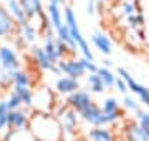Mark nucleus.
<instances>
[{"label":"nucleus","instance_id":"obj_10","mask_svg":"<svg viewBox=\"0 0 149 141\" xmlns=\"http://www.w3.org/2000/svg\"><path fill=\"white\" fill-rule=\"evenodd\" d=\"M30 63H33V66L37 70H42V71L52 70V66L55 65L50 60V57L47 55V52L43 50V47H38V45L30 47Z\"/></svg>","mask_w":149,"mask_h":141},{"label":"nucleus","instance_id":"obj_22","mask_svg":"<svg viewBox=\"0 0 149 141\" xmlns=\"http://www.w3.org/2000/svg\"><path fill=\"white\" fill-rule=\"evenodd\" d=\"M86 85L90 88V93H96V95H101V93L106 91V88L103 85L101 78L98 73H86Z\"/></svg>","mask_w":149,"mask_h":141},{"label":"nucleus","instance_id":"obj_7","mask_svg":"<svg viewBox=\"0 0 149 141\" xmlns=\"http://www.w3.org/2000/svg\"><path fill=\"white\" fill-rule=\"evenodd\" d=\"M17 28L18 25L10 15V12L7 10V7L0 5V40L13 38L17 35Z\"/></svg>","mask_w":149,"mask_h":141},{"label":"nucleus","instance_id":"obj_14","mask_svg":"<svg viewBox=\"0 0 149 141\" xmlns=\"http://www.w3.org/2000/svg\"><path fill=\"white\" fill-rule=\"evenodd\" d=\"M91 42L95 45V48L100 50V53L104 55V57H109V55L113 53V43H111V40H109V37H108L106 33L95 32L91 35Z\"/></svg>","mask_w":149,"mask_h":141},{"label":"nucleus","instance_id":"obj_37","mask_svg":"<svg viewBox=\"0 0 149 141\" xmlns=\"http://www.w3.org/2000/svg\"><path fill=\"white\" fill-rule=\"evenodd\" d=\"M101 2H104V3H106V2H111V0H101Z\"/></svg>","mask_w":149,"mask_h":141},{"label":"nucleus","instance_id":"obj_8","mask_svg":"<svg viewBox=\"0 0 149 141\" xmlns=\"http://www.w3.org/2000/svg\"><path fill=\"white\" fill-rule=\"evenodd\" d=\"M121 138H123V141H149L146 131L141 128V125H139L136 119L124 121L123 131H121Z\"/></svg>","mask_w":149,"mask_h":141},{"label":"nucleus","instance_id":"obj_35","mask_svg":"<svg viewBox=\"0 0 149 141\" xmlns=\"http://www.w3.org/2000/svg\"><path fill=\"white\" fill-rule=\"evenodd\" d=\"M101 63H103L101 66H106V68H111V66H113V63H111V60H109V58H103Z\"/></svg>","mask_w":149,"mask_h":141},{"label":"nucleus","instance_id":"obj_15","mask_svg":"<svg viewBox=\"0 0 149 141\" xmlns=\"http://www.w3.org/2000/svg\"><path fill=\"white\" fill-rule=\"evenodd\" d=\"M47 15L48 20H50V25L55 28H58L61 23H63V12H61V5L60 3H55V2H48L47 5Z\"/></svg>","mask_w":149,"mask_h":141},{"label":"nucleus","instance_id":"obj_36","mask_svg":"<svg viewBox=\"0 0 149 141\" xmlns=\"http://www.w3.org/2000/svg\"><path fill=\"white\" fill-rule=\"evenodd\" d=\"M108 141H119V140H118V138H116V135H114V136L111 138V140H108Z\"/></svg>","mask_w":149,"mask_h":141},{"label":"nucleus","instance_id":"obj_21","mask_svg":"<svg viewBox=\"0 0 149 141\" xmlns=\"http://www.w3.org/2000/svg\"><path fill=\"white\" fill-rule=\"evenodd\" d=\"M55 37L58 38V40H61L63 43H66L70 48L73 50V52H76V50H78V47H76V42L73 40V37H71V33H70L68 27L65 25V22L61 23L58 28H55Z\"/></svg>","mask_w":149,"mask_h":141},{"label":"nucleus","instance_id":"obj_26","mask_svg":"<svg viewBox=\"0 0 149 141\" xmlns=\"http://www.w3.org/2000/svg\"><path fill=\"white\" fill-rule=\"evenodd\" d=\"M12 76L13 75L0 63V90H8V88H12Z\"/></svg>","mask_w":149,"mask_h":141},{"label":"nucleus","instance_id":"obj_29","mask_svg":"<svg viewBox=\"0 0 149 141\" xmlns=\"http://www.w3.org/2000/svg\"><path fill=\"white\" fill-rule=\"evenodd\" d=\"M7 105H8V108H10V110L23 108L20 96H18V95H17L15 91H12V90H10V93H8V96H7Z\"/></svg>","mask_w":149,"mask_h":141},{"label":"nucleus","instance_id":"obj_18","mask_svg":"<svg viewBox=\"0 0 149 141\" xmlns=\"http://www.w3.org/2000/svg\"><path fill=\"white\" fill-rule=\"evenodd\" d=\"M10 90L15 91L20 96L23 108L33 110V90H32V87H12Z\"/></svg>","mask_w":149,"mask_h":141},{"label":"nucleus","instance_id":"obj_28","mask_svg":"<svg viewBox=\"0 0 149 141\" xmlns=\"http://www.w3.org/2000/svg\"><path fill=\"white\" fill-rule=\"evenodd\" d=\"M136 121L141 125V128L146 131V135H148V138H149V111H144V110L138 111V113H136Z\"/></svg>","mask_w":149,"mask_h":141},{"label":"nucleus","instance_id":"obj_4","mask_svg":"<svg viewBox=\"0 0 149 141\" xmlns=\"http://www.w3.org/2000/svg\"><path fill=\"white\" fill-rule=\"evenodd\" d=\"M0 63L10 71L12 75L22 68V60L17 53V48L8 43H0Z\"/></svg>","mask_w":149,"mask_h":141},{"label":"nucleus","instance_id":"obj_24","mask_svg":"<svg viewBox=\"0 0 149 141\" xmlns=\"http://www.w3.org/2000/svg\"><path fill=\"white\" fill-rule=\"evenodd\" d=\"M8 113H10V108L7 105V100L0 98V135L8 128Z\"/></svg>","mask_w":149,"mask_h":141},{"label":"nucleus","instance_id":"obj_2","mask_svg":"<svg viewBox=\"0 0 149 141\" xmlns=\"http://www.w3.org/2000/svg\"><path fill=\"white\" fill-rule=\"evenodd\" d=\"M63 22H65V25L68 27L73 40L76 42V47H78V50L81 52V55H83L85 58H88V60H95V55H93V52L90 50V45H88L86 38L83 37V33H81L80 25H78V20H76V15H74V10L71 8V7H65Z\"/></svg>","mask_w":149,"mask_h":141},{"label":"nucleus","instance_id":"obj_1","mask_svg":"<svg viewBox=\"0 0 149 141\" xmlns=\"http://www.w3.org/2000/svg\"><path fill=\"white\" fill-rule=\"evenodd\" d=\"M35 141H65V131L58 116L52 111H30L28 128Z\"/></svg>","mask_w":149,"mask_h":141},{"label":"nucleus","instance_id":"obj_17","mask_svg":"<svg viewBox=\"0 0 149 141\" xmlns=\"http://www.w3.org/2000/svg\"><path fill=\"white\" fill-rule=\"evenodd\" d=\"M101 110H103V113H106V114H119V116H124V108L121 106V103L118 101L114 96H108L103 100V103H101Z\"/></svg>","mask_w":149,"mask_h":141},{"label":"nucleus","instance_id":"obj_12","mask_svg":"<svg viewBox=\"0 0 149 141\" xmlns=\"http://www.w3.org/2000/svg\"><path fill=\"white\" fill-rule=\"evenodd\" d=\"M80 88H81L80 80L66 75H60V78L55 82V91L58 95H63V96H68V95H71L73 91L80 90Z\"/></svg>","mask_w":149,"mask_h":141},{"label":"nucleus","instance_id":"obj_27","mask_svg":"<svg viewBox=\"0 0 149 141\" xmlns=\"http://www.w3.org/2000/svg\"><path fill=\"white\" fill-rule=\"evenodd\" d=\"M126 22H128V25L133 28V30H138V28H143L144 27L146 20H144L143 13H133V15L126 17Z\"/></svg>","mask_w":149,"mask_h":141},{"label":"nucleus","instance_id":"obj_3","mask_svg":"<svg viewBox=\"0 0 149 141\" xmlns=\"http://www.w3.org/2000/svg\"><path fill=\"white\" fill-rule=\"evenodd\" d=\"M56 116H58L60 123L63 126V131H65V136H74L80 130V114L76 113L74 110H71L66 103H58L56 108L53 111Z\"/></svg>","mask_w":149,"mask_h":141},{"label":"nucleus","instance_id":"obj_16","mask_svg":"<svg viewBox=\"0 0 149 141\" xmlns=\"http://www.w3.org/2000/svg\"><path fill=\"white\" fill-rule=\"evenodd\" d=\"M113 136H114V133L108 126H91V130L86 133L88 141H108Z\"/></svg>","mask_w":149,"mask_h":141},{"label":"nucleus","instance_id":"obj_34","mask_svg":"<svg viewBox=\"0 0 149 141\" xmlns=\"http://www.w3.org/2000/svg\"><path fill=\"white\" fill-rule=\"evenodd\" d=\"M86 12H88V15H95L96 13V0H88Z\"/></svg>","mask_w":149,"mask_h":141},{"label":"nucleus","instance_id":"obj_25","mask_svg":"<svg viewBox=\"0 0 149 141\" xmlns=\"http://www.w3.org/2000/svg\"><path fill=\"white\" fill-rule=\"evenodd\" d=\"M141 106H143V105L139 103L138 100H134V98L124 95V98H123V108H124V111H129V113L136 114L138 111H141Z\"/></svg>","mask_w":149,"mask_h":141},{"label":"nucleus","instance_id":"obj_20","mask_svg":"<svg viewBox=\"0 0 149 141\" xmlns=\"http://www.w3.org/2000/svg\"><path fill=\"white\" fill-rule=\"evenodd\" d=\"M33 80H32V73L27 68H20L17 70L12 76V87H32Z\"/></svg>","mask_w":149,"mask_h":141},{"label":"nucleus","instance_id":"obj_5","mask_svg":"<svg viewBox=\"0 0 149 141\" xmlns=\"http://www.w3.org/2000/svg\"><path fill=\"white\" fill-rule=\"evenodd\" d=\"M56 65L60 66L61 75L71 76V78H76V80H80V78L86 76L85 66H83V63H81V60L76 58V57H66V58H61Z\"/></svg>","mask_w":149,"mask_h":141},{"label":"nucleus","instance_id":"obj_6","mask_svg":"<svg viewBox=\"0 0 149 141\" xmlns=\"http://www.w3.org/2000/svg\"><path fill=\"white\" fill-rule=\"evenodd\" d=\"M38 28L37 25L33 22H30V20H27L25 23H22V25H18V28H17V35L13 38H15L17 42H18V45H28V47H32V45H35V42H37L38 38Z\"/></svg>","mask_w":149,"mask_h":141},{"label":"nucleus","instance_id":"obj_13","mask_svg":"<svg viewBox=\"0 0 149 141\" xmlns=\"http://www.w3.org/2000/svg\"><path fill=\"white\" fill-rule=\"evenodd\" d=\"M18 2H20L22 8H23V12H25V15L30 22L45 13V7H43L42 0H18Z\"/></svg>","mask_w":149,"mask_h":141},{"label":"nucleus","instance_id":"obj_30","mask_svg":"<svg viewBox=\"0 0 149 141\" xmlns=\"http://www.w3.org/2000/svg\"><path fill=\"white\" fill-rule=\"evenodd\" d=\"M136 96L139 98V103L149 108V87L141 85V87H139V90H138V93H136Z\"/></svg>","mask_w":149,"mask_h":141},{"label":"nucleus","instance_id":"obj_11","mask_svg":"<svg viewBox=\"0 0 149 141\" xmlns=\"http://www.w3.org/2000/svg\"><path fill=\"white\" fill-rule=\"evenodd\" d=\"M30 111L32 110H27V108L10 110V113H8V130L22 131L23 128H28Z\"/></svg>","mask_w":149,"mask_h":141},{"label":"nucleus","instance_id":"obj_19","mask_svg":"<svg viewBox=\"0 0 149 141\" xmlns=\"http://www.w3.org/2000/svg\"><path fill=\"white\" fill-rule=\"evenodd\" d=\"M5 7H7V10L10 12V15L13 17V20L17 22V25H22V23H25L28 20L18 0H8Z\"/></svg>","mask_w":149,"mask_h":141},{"label":"nucleus","instance_id":"obj_9","mask_svg":"<svg viewBox=\"0 0 149 141\" xmlns=\"http://www.w3.org/2000/svg\"><path fill=\"white\" fill-rule=\"evenodd\" d=\"M93 101V98H91V93L86 91V90H76V91H73L71 95H68L66 96V100H65V103L68 105L71 110H74L76 113L80 114L83 110L88 106V105Z\"/></svg>","mask_w":149,"mask_h":141},{"label":"nucleus","instance_id":"obj_33","mask_svg":"<svg viewBox=\"0 0 149 141\" xmlns=\"http://www.w3.org/2000/svg\"><path fill=\"white\" fill-rule=\"evenodd\" d=\"M114 88H116L121 95H126V93H128V85H126V82L118 75H116V82H114Z\"/></svg>","mask_w":149,"mask_h":141},{"label":"nucleus","instance_id":"obj_38","mask_svg":"<svg viewBox=\"0 0 149 141\" xmlns=\"http://www.w3.org/2000/svg\"><path fill=\"white\" fill-rule=\"evenodd\" d=\"M5 2H8V0H5Z\"/></svg>","mask_w":149,"mask_h":141},{"label":"nucleus","instance_id":"obj_31","mask_svg":"<svg viewBox=\"0 0 149 141\" xmlns=\"http://www.w3.org/2000/svg\"><path fill=\"white\" fill-rule=\"evenodd\" d=\"M80 60H81V63H83V66H85L86 73H96L98 68H100V65L95 63V60H88L85 57H80Z\"/></svg>","mask_w":149,"mask_h":141},{"label":"nucleus","instance_id":"obj_32","mask_svg":"<svg viewBox=\"0 0 149 141\" xmlns=\"http://www.w3.org/2000/svg\"><path fill=\"white\" fill-rule=\"evenodd\" d=\"M121 12H123V15H124V17H128V15H133V13H136L134 3H133V2H129V0L123 2V5H121Z\"/></svg>","mask_w":149,"mask_h":141},{"label":"nucleus","instance_id":"obj_23","mask_svg":"<svg viewBox=\"0 0 149 141\" xmlns=\"http://www.w3.org/2000/svg\"><path fill=\"white\" fill-rule=\"evenodd\" d=\"M98 75H100V78H101L103 85H104V88L106 90H111V88H114V82H116V75L111 71V68H106V66H101L100 65V68H98V71H96Z\"/></svg>","mask_w":149,"mask_h":141}]
</instances>
